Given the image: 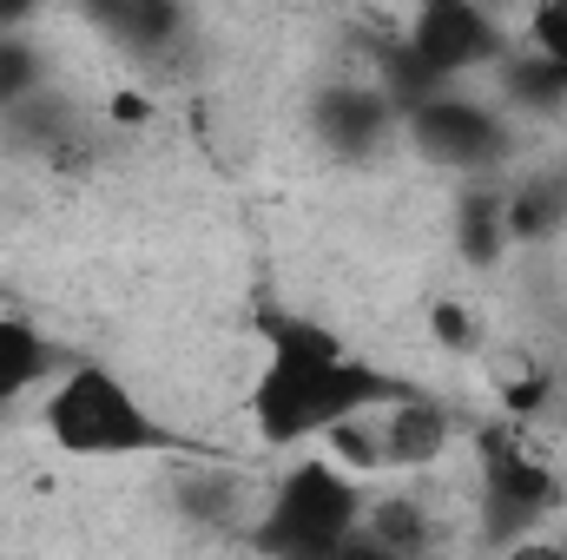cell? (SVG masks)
Masks as SVG:
<instances>
[{"label": "cell", "instance_id": "1", "mask_svg": "<svg viewBox=\"0 0 567 560\" xmlns=\"http://www.w3.org/2000/svg\"><path fill=\"white\" fill-rule=\"evenodd\" d=\"M258 336H265V370L251 383V428H258L265 448L323 442L337 422L363 416L370 403H383V396L403 390L396 370L363 363L317 317H297V310H278L271 303L258 317Z\"/></svg>", "mask_w": 567, "mask_h": 560}, {"label": "cell", "instance_id": "2", "mask_svg": "<svg viewBox=\"0 0 567 560\" xmlns=\"http://www.w3.org/2000/svg\"><path fill=\"white\" fill-rule=\"evenodd\" d=\"M40 428L60 455H80V462H140V455H192L198 442L165 422L140 390L106 370V363H66L53 383H47V403H40Z\"/></svg>", "mask_w": 567, "mask_h": 560}, {"label": "cell", "instance_id": "3", "mask_svg": "<svg viewBox=\"0 0 567 560\" xmlns=\"http://www.w3.org/2000/svg\"><path fill=\"white\" fill-rule=\"evenodd\" d=\"M363 481L357 468H343L337 455H297L284 468V481L265 495L251 548L284 560H337L357 554V528H363Z\"/></svg>", "mask_w": 567, "mask_h": 560}, {"label": "cell", "instance_id": "4", "mask_svg": "<svg viewBox=\"0 0 567 560\" xmlns=\"http://www.w3.org/2000/svg\"><path fill=\"white\" fill-rule=\"evenodd\" d=\"M475 481H482L475 515L495 548H522L535 528H548L555 508H567L561 468L528 442V428L515 416L475 428Z\"/></svg>", "mask_w": 567, "mask_h": 560}, {"label": "cell", "instance_id": "5", "mask_svg": "<svg viewBox=\"0 0 567 560\" xmlns=\"http://www.w3.org/2000/svg\"><path fill=\"white\" fill-rule=\"evenodd\" d=\"M455 435H462V416L442 396L403 383L396 396L370 403L363 416L337 422L323 442H330V455L343 468H363V475H416V468H435L455 448Z\"/></svg>", "mask_w": 567, "mask_h": 560}, {"label": "cell", "instance_id": "6", "mask_svg": "<svg viewBox=\"0 0 567 560\" xmlns=\"http://www.w3.org/2000/svg\"><path fill=\"white\" fill-rule=\"evenodd\" d=\"M403 139L423 165L449 172V178H488V172H502L515 158L508 120L488 100H468L462 86H442V93L416 100L403 113Z\"/></svg>", "mask_w": 567, "mask_h": 560}, {"label": "cell", "instance_id": "7", "mask_svg": "<svg viewBox=\"0 0 567 560\" xmlns=\"http://www.w3.org/2000/svg\"><path fill=\"white\" fill-rule=\"evenodd\" d=\"M403 46L435 80L462 86L468 73H488L508 53V33H502V13L488 0H416V20H410Z\"/></svg>", "mask_w": 567, "mask_h": 560}, {"label": "cell", "instance_id": "8", "mask_svg": "<svg viewBox=\"0 0 567 560\" xmlns=\"http://www.w3.org/2000/svg\"><path fill=\"white\" fill-rule=\"evenodd\" d=\"M310 133L337 165H377L403 145V106L383 80H337L310 100Z\"/></svg>", "mask_w": 567, "mask_h": 560}, {"label": "cell", "instance_id": "9", "mask_svg": "<svg viewBox=\"0 0 567 560\" xmlns=\"http://www.w3.org/2000/svg\"><path fill=\"white\" fill-rule=\"evenodd\" d=\"M172 508H178V521H192V528H212V535L251 541L265 495H258V488H251V475H238L231 462H198V448H192V455H178Z\"/></svg>", "mask_w": 567, "mask_h": 560}, {"label": "cell", "instance_id": "10", "mask_svg": "<svg viewBox=\"0 0 567 560\" xmlns=\"http://www.w3.org/2000/svg\"><path fill=\"white\" fill-rule=\"evenodd\" d=\"M0 126H7V139L20 145L27 158H47V165H86L100 152V120L73 93H60L53 80L40 93H27L20 106H7Z\"/></svg>", "mask_w": 567, "mask_h": 560}, {"label": "cell", "instance_id": "11", "mask_svg": "<svg viewBox=\"0 0 567 560\" xmlns=\"http://www.w3.org/2000/svg\"><path fill=\"white\" fill-rule=\"evenodd\" d=\"M73 7H80V20H86L106 46H120V53L140 60V66L178 60V46L192 40L185 0H73Z\"/></svg>", "mask_w": 567, "mask_h": 560}, {"label": "cell", "instance_id": "12", "mask_svg": "<svg viewBox=\"0 0 567 560\" xmlns=\"http://www.w3.org/2000/svg\"><path fill=\"white\" fill-rule=\"evenodd\" d=\"M455 245H462V258L475 271L502 265V251L515 245V231H508V178L502 172L462 178V191H455Z\"/></svg>", "mask_w": 567, "mask_h": 560}, {"label": "cell", "instance_id": "13", "mask_svg": "<svg viewBox=\"0 0 567 560\" xmlns=\"http://www.w3.org/2000/svg\"><path fill=\"white\" fill-rule=\"evenodd\" d=\"M60 370H66V356H60V343H53L40 323H27V317H0V416H7L20 396L47 390Z\"/></svg>", "mask_w": 567, "mask_h": 560}, {"label": "cell", "instance_id": "14", "mask_svg": "<svg viewBox=\"0 0 567 560\" xmlns=\"http://www.w3.org/2000/svg\"><path fill=\"white\" fill-rule=\"evenodd\" d=\"M429 548H435V521L416 495H383L363 508L357 554H429Z\"/></svg>", "mask_w": 567, "mask_h": 560}, {"label": "cell", "instance_id": "15", "mask_svg": "<svg viewBox=\"0 0 567 560\" xmlns=\"http://www.w3.org/2000/svg\"><path fill=\"white\" fill-rule=\"evenodd\" d=\"M495 73H502V106L508 113H567V66H555L548 53H502L495 60Z\"/></svg>", "mask_w": 567, "mask_h": 560}, {"label": "cell", "instance_id": "16", "mask_svg": "<svg viewBox=\"0 0 567 560\" xmlns=\"http://www.w3.org/2000/svg\"><path fill=\"white\" fill-rule=\"evenodd\" d=\"M508 231L515 245H542L567 231V172H535L522 185H508Z\"/></svg>", "mask_w": 567, "mask_h": 560}, {"label": "cell", "instance_id": "17", "mask_svg": "<svg viewBox=\"0 0 567 560\" xmlns=\"http://www.w3.org/2000/svg\"><path fill=\"white\" fill-rule=\"evenodd\" d=\"M47 86V53L27 33H0V113Z\"/></svg>", "mask_w": 567, "mask_h": 560}, {"label": "cell", "instance_id": "18", "mask_svg": "<svg viewBox=\"0 0 567 560\" xmlns=\"http://www.w3.org/2000/svg\"><path fill=\"white\" fill-rule=\"evenodd\" d=\"M528 46L567 66V0H535L528 7Z\"/></svg>", "mask_w": 567, "mask_h": 560}, {"label": "cell", "instance_id": "19", "mask_svg": "<svg viewBox=\"0 0 567 560\" xmlns=\"http://www.w3.org/2000/svg\"><path fill=\"white\" fill-rule=\"evenodd\" d=\"M33 13H40V0H0V33H27Z\"/></svg>", "mask_w": 567, "mask_h": 560}]
</instances>
